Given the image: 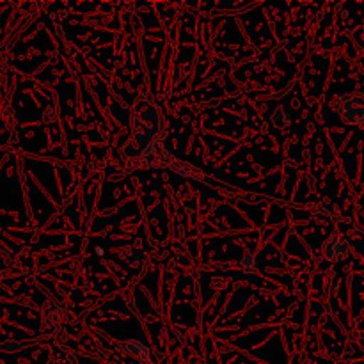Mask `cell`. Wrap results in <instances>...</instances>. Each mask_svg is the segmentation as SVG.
<instances>
[{"mask_svg":"<svg viewBox=\"0 0 364 364\" xmlns=\"http://www.w3.org/2000/svg\"><path fill=\"white\" fill-rule=\"evenodd\" d=\"M64 320V311L60 308L59 302L55 301H46L43 304V322L46 323V327L57 331L60 326H63Z\"/></svg>","mask_w":364,"mask_h":364,"instance_id":"4","label":"cell"},{"mask_svg":"<svg viewBox=\"0 0 364 364\" xmlns=\"http://www.w3.org/2000/svg\"><path fill=\"white\" fill-rule=\"evenodd\" d=\"M240 267H242V270H244L245 274H256V272H258L259 265H258V259H256L255 256L245 255L244 258H242Z\"/></svg>","mask_w":364,"mask_h":364,"instance_id":"8","label":"cell"},{"mask_svg":"<svg viewBox=\"0 0 364 364\" xmlns=\"http://www.w3.org/2000/svg\"><path fill=\"white\" fill-rule=\"evenodd\" d=\"M272 123H274V127H277V128L288 127V124L291 123V114L288 112L287 109H277L276 114H274V117H272Z\"/></svg>","mask_w":364,"mask_h":364,"instance_id":"7","label":"cell"},{"mask_svg":"<svg viewBox=\"0 0 364 364\" xmlns=\"http://www.w3.org/2000/svg\"><path fill=\"white\" fill-rule=\"evenodd\" d=\"M363 130H364V124H363Z\"/></svg>","mask_w":364,"mask_h":364,"instance_id":"10","label":"cell"},{"mask_svg":"<svg viewBox=\"0 0 364 364\" xmlns=\"http://www.w3.org/2000/svg\"><path fill=\"white\" fill-rule=\"evenodd\" d=\"M60 117V110L57 105H48L46 107V112H45V119L48 121V123H55V121H59Z\"/></svg>","mask_w":364,"mask_h":364,"instance_id":"9","label":"cell"},{"mask_svg":"<svg viewBox=\"0 0 364 364\" xmlns=\"http://www.w3.org/2000/svg\"><path fill=\"white\" fill-rule=\"evenodd\" d=\"M323 258L329 262H345L350 255V242L343 233H333L322 247Z\"/></svg>","mask_w":364,"mask_h":364,"instance_id":"1","label":"cell"},{"mask_svg":"<svg viewBox=\"0 0 364 364\" xmlns=\"http://www.w3.org/2000/svg\"><path fill=\"white\" fill-rule=\"evenodd\" d=\"M38 340H28V341H4L0 343V352H6V354H13V352H20L23 348L34 345Z\"/></svg>","mask_w":364,"mask_h":364,"instance_id":"6","label":"cell"},{"mask_svg":"<svg viewBox=\"0 0 364 364\" xmlns=\"http://www.w3.org/2000/svg\"><path fill=\"white\" fill-rule=\"evenodd\" d=\"M121 348H123V350L127 352L132 359H135V361H139L141 364H151L153 363L151 361L153 359L151 350H149L148 345H144L142 341H137V340L123 341V343H121Z\"/></svg>","mask_w":364,"mask_h":364,"instance_id":"3","label":"cell"},{"mask_svg":"<svg viewBox=\"0 0 364 364\" xmlns=\"http://www.w3.org/2000/svg\"><path fill=\"white\" fill-rule=\"evenodd\" d=\"M341 117L348 124H364V95H350L341 103Z\"/></svg>","mask_w":364,"mask_h":364,"instance_id":"2","label":"cell"},{"mask_svg":"<svg viewBox=\"0 0 364 364\" xmlns=\"http://www.w3.org/2000/svg\"><path fill=\"white\" fill-rule=\"evenodd\" d=\"M119 258L121 262L128 263V265H137L148 258V251L144 247H139V245H127L119 251Z\"/></svg>","mask_w":364,"mask_h":364,"instance_id":"5","label":"cell"},{"mask_svg":"<svg viewBox=\"0 0 364 364\" xmlns=\"http://www.w3.org/2000/svg\"><path fill=\"white\" fill-rule=\"evenodd\" d=\"M151 364H155V363H151Z\"/></svg>","mask_w":364,"mask_h":364,"instance_id":"11","label":"cell"}]
</instances>
